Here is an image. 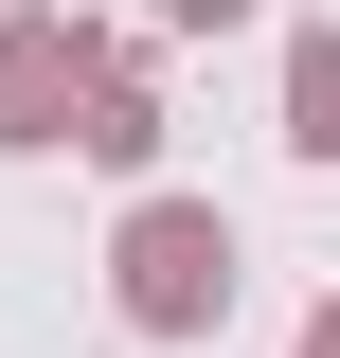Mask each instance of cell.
<instances>
[{"label":"cell","instance_id":"cell-1","mask_svg":"<svg viewBox=\"0 0 340 358\" xmlns=\"http://www.w3.org/2000/svg\"><path fill=\"white\" fill-rule=\"evenodd\" d=\"M126 305H143V322L233 305V233H215V215H143V233H126Z\"/></svg>","mask_w":340,"mask_h":358},{"label":"cell","instance_id":"cell-2","mask_svg":"<svg viewBox=\"0 0 340 358\" xmlns=\"http://www.w3.org/2000/svg\"><path fill=\"white\" fill-rule=\"evenodd\" d=\"M54 108H72V36L18 18V36H0V143H54Z\"/></svg>","mask_w":340,"mask_h":358},{"label":"cell","instance_id":"cell-3","mask_svg":"<svg viewBox=\"0 0 340 358\" xmlns=\"http://www.w3.org/2000/svg\"><path fill=\"white\" fill-rule=\"evenodd\" d=\"M287 108H304V143L340 162V36H304V72H287Z\"/></svg>","mask_w":340,"mask_h":358},{"label":"cell","instance_id":"cell-4","mask_svg":"<svg viewBox=\"0 0 340 358\" xmlns=\"http://www.w3.org/2000/svg\"><path fill=\"white\" fill-rule=\"evenodd\" d=\"M179 18H233V0H179Z\"/></svg>","mask_w":340,"mask_h":358},{"label":"cell","instance_id":"cell-5","mask_svg":"<svg viewBox=\"0 0 340 358\" xmlns=\"http://www.w3.org/2000/svg\"><path fill=\"white\" fill-rule=\"evenodd\" d=\"M304 358H340V322H323V341H304Z\"/></svg>","mask_w":340,"mask_h":358}]
</instances>
